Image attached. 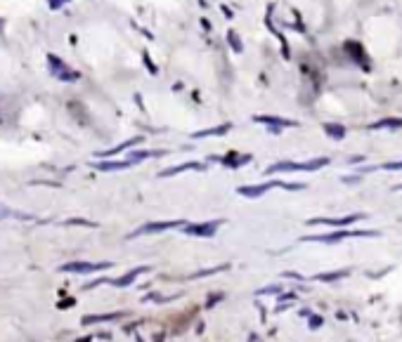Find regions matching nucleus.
<instances>
[{
    "label": "nucleus",
    "mask_w": 402,
    "mask_h": 342,
    "mask_svg": "<svg viewBox=\"0 0 402 342\" xmlns=\"http://www.w3.org/2000/svg\"><path fill=\"white\" fill-rule=\"evenodd\" d=\"M274 184H277V182H267V184H263V187H256V189H239V191L244 196H260V194H265L267 189H272Z\"/></svg>",
    "instance_id": "8"
},
{
    "label": "nucleus",
    "mask_w": 402,
    "mask_h": 342,
    "mask_svg": "<svg viewBox=\"0 0 402 342\" xmlns=\"http://www.w3.org/2000/svg\"><path fill=\"white\" fill-rule=\"evenodd\" d=\"M348 274H350V269H341V271H331V274H320L317 281H336V279H343Z\"/></svg>",
    "instance_id": "7"
},
{
    "label": "nucleus",
    "mask_w": 402,
    "mask_h": 342,
    "mask_svg": "<svg viewBox=\"0 0 402 342\" xmlns=\"http://www.w3.org/2000/svg\"><path fill=\"white\" fill-rule=\"evenodd\" d=\"M144 271H147V267H140V269H135V271H130V274H125L123 279H121V281H116V283H118V286H125V283H130L133 279H137L140 274H144Z\"/></svg>",
    "instance_id": "11"
},
{
    "label": "nucleus",
    "mask_w": 402,
    "mask_h": 342,
    "mask_svg": "<svg viewBox=\"0 0 402 342\" xmlns=\"http://www.w3.org/2000/svg\"><path fill=\"white\" fill-rule=\"evenodd\" d=\"M350 236H359V238H369V236H378V232H334L327 234V236H310L303 241H322V243H336V241H343V238Z\"/></svg>",
    "instance_id": "2"
},
{
    "label": "nucleus",
    "mask_w": 402,
    "mask_h": 342,
    "mask_svg": "<svg viewBox=\"0 0 402 342\" xmlns=\"http://www.w3.org/2000/svg\"><path fill=\"white\" fill-rule=\"evenodd\" d=\"M381 128H402V118H384L371 125V130H381Z\"/></svg>",
    "instance_id": "6"
},
{
    "label": "nucleus",
    "mask_w": 402,
    "mask_h": 342,
    "mask_svg": "<svg viewBox=\"0 0 402 342\" xmlns=\"http://www.w3.org/2000/svg\"><path fill=\"white\" fill-rule=\"evenodd\" d=\"M260 123H272V125H296L293 121H284V118H267V116H260Z\"/></svg>",
    "instance_id": "12"
},
{
    "label": "nucleus",
    "mask_w": 402,
    "mask_h": 342,
    "mask_svg": "<svg viewBox=\"0 0 402 342\" xmlns=\"http://www.w3.org/2000/svg\"><path fill=\"white\" fill-rule=\"evenodd\" d=\"M218 222H213V224H206V226H187V232L189 234H213L216 232Z\"/></svg>",
    "instance_id": "9"
},
{
    "label": "nucleus",
    "mask_w": 402,
    "mask_h": 342,
    "mask_svg": "<svg viewBox=\"0 0 402 342\" xmlns=\"http://www.w3.org/2000/svg\"><path fill=\"white\" fill-rule=\"evenodd\" d=\"M180 222H161V224H147L142 226L137 234H149V232H166V229H171V226H178Z\"/></svg>",
    "instance_id": "5"
},
{
    "label": "nucleus",
    "mask_w": 402,
    "mask_h": 342,
    "mask_svg": "<svg viewBox=\"0 0 402 342\" xmlns=\"http://www.w3.org/2000/svg\"><path fill=\"white\" fill-rule=\"evenodd\" d=\"M367 215L365 213H357V215H348V217H341V220H324V217H312L308 220V224H329V226H346L350 222H357V220H365Z\"/></svg>",
    "instance_id": "3"
},
{
    "label": "nucleus",
    "mask_w": 402,
    "mask_h": 342,
    "mask_svg": "<svg viewBox=\"0 0 402 342\" xmlns=\"http://www.w3.org/2000/svg\"><path fill=\"white\" fill-rule=\"evenodd\" d=\"M329 158H315L310 163H277L270 168V172H289V170H320L322 165H327Z\"/></svg>",
    "instance_id": "1"
},
{
    "label": "nucleus",
    "mask_w": 402,
    "mask_h": 342,
    "mask_svg": "<svg viewBox=\"0 0 402 342\" xmlns=\"http://www.w3.org/2000/svg\"><path fill=\"white\" fill-rule=\"evenodd\" d=\"M109 264H86V262H71V264H64V271H97V269H104Z\"/></svg>",
    "instance_id": "4"
},
{
    "label": "nucleus",
    "mask_w": 402,
    "mask_h": 342,
    "mask_svg": "<svg viewBox=\"0 0 402 342\" xmlns=\"http://www.w3.org/2000/svg\"><path fill=\"white\" fill-rule=\"evenodd\" d=\"M397 189H402V187H397Z\"/></svg>",
    "instance_id": "14"
},
{
    "label": "nucleus",
    "mask_w": 402,
    "mask_h": 342,
    "mask_svg": "<svg viewBox=\"0 0 402 342\" xmlns=\"http://www.w3.org/2000/svg\"><path fill=\"white\" fill-rule=\"evenodd\" d=\"M327 128V134H331V137H336V140H343V134H346V128H341V125H324Z\"/></svg>",
    "instance_id": "10"
},
{
    "label": "nucleus",
    "mask_w": 402,
    "mask_h": 342,
    "mask_svg": "<svg viewBox=\"0 0 402 342\" xmlns=\"http://www.w3.org/2000/svg\"><path fill=\"white\" fill-rule=\"evenodd\" d=\"M381 170H402V161H395V163H384L378 165Z\"/></svg>",
    "instance_id": "13"
}]
</instances>
